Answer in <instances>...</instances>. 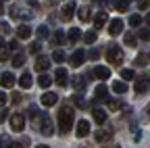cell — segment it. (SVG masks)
I'll return each mask as SVG.
<instances>
[{
	"label": "cell",
	"mask_w": 150,
	"mask_h": 148,
	"mask_svg": "<svg viewBox=\"0 0 150 148\" xmlns=\"http://www.w3.org/2000/svg\"><path fill=\"white\" fill-rule=\"evenodd\" d=\"M73 119H75V113H73L71 106H63L59 110V129H61V134H69L71 132Z\"/></svg>",
	"instance_id": "1"
},
{
	"label": "cell",
	"mask_w": 150,
	"mask_h": 148,
	"mask_svg": "<svg viewBox=\"0 0 150 148\" xmlns=\"http://www.w3.org/2000/svg\"><path fill=\"white\" fill-rule=\"evenodd\" d=\"M123 50L119 48V46H110L108 50H106V61L110 63V65H115V67H119L121 63H123Z\"/></svg>",
	"instance_id": "2"
},
{
	"label": "cell",
	"mask_w": 150,
	"mask_h": 148,
	"mask_svg": "<svg viewBox=\"0 0 150 148\" xmlns=\"http://www.w3.org/2000/svg\"><path fill=\"white\" fill-rule=\"evenodd\" d=\"M23 127H25V115H23V113H13V115H11V129L21 132Z\"/></svg>",
	"instance_id": "3"
},
{
	"label": "cell",
	"mask_w": 150,
	"mask_h": 148,
	"mask_svg": "<svg viewBox=\"0 0 150 148\" xmlns=\"http://www.w3.org/2000/svg\"><path fill=\"white\" fill-rule=\"evenodd\" d=\"M54 81L59 84V86H67V84H69V73H67L65 67H59V69H56V73H54Z\"/></svg>",
	"instance_id": "4"
},
{
	"label": "cell",
	"mask_w": 150,
	"mask_h": 148,
	"mask_svg": "<svg viewBox=\"0 0 150 148\" xmlns=\"http://www.w3.org/2000/svg\"><path fill=\"white\" fill-rule=\"evenodd\" d=\"M73 13H75V2H67L63 8H61V19L67 23V21H71L73 19Z\"/></svg>",
	"instance_id": "5"
},
{
	"label": "cell",
	"mask_w": 150,
	"mask_h": 148,
	"mask_svg": "<svg viewBox=\"0 0 150 148\" xmlns=\"http://www.w3.org/2000/svg\"><path fill=\"white\" fill-rule=\"evenodd\" d=\"M40 132H42L44 136H52V121H50L48 115H44V117L40 119Z\"/></svg>",
	"instance_id": "6"
},
{
	"label": "cell",
	"mask_w": 150,
	"mask_h": 148,
	"mask_svg": "<svg viewBox=\"0 0 150 148\" xmlns=\"http://www.w3.org/2000/svg\"><path fill=\"white\" fill-rule=\"evenodd\" d=\"M15 81L17 79H15V75H13L11 71H4L2 75H0V86H2V88H13Z\"/></svg>",
	"instance_id": "7"
},
{
	"label": "cell",
	"mask_w": 150,
	"mask_h": 148,
	"mask_svg": "<svg viewBox=\"0 0 150 148\" xmlns=\"http://www.w3.org/2000/svg\"><path fill=\"white\" fill-rule=\"evenodd\" d=\"M42 104L44 106H54L56 102H59V94H54V92H46V94H42Z\"/></svg>",
	"instance_id": "8"
},
{
	"label": "cell",
	"mask_w": 150,
	"mask_h": 148,
	"mask_svg": "<svg viewBox=\"0 0 150 148\" xmlns=\"http://www.w3.org/2000/svg\"><path fill=\"white\" fill-rule=\"evenodd\" d=\"M92 75L96 79H108L110 77V69L108 67H94L92 69Z\"/></svg>",
	"instance_id": "9"
},
{
	"label": "cell",
	"mask_w": 150,
	"mask_h": 148,
	"mask_svg": "<svg viewBox=\"0 0 150 148\" xmlns=\"http://www.w3.org/2000/svg\"><path fill=\"white\" fill-rule=\"evenodd\" d=\"M75 134H77V138H86V136L90 134V123H88L86 119H81V121L77 123V127H75Z\"/></svg>",
	"instance_id": "10"
},
{
	"label": "cell",
	"mask_w": 150,
	"mask_h": 148,
	"mask_svg": "<svg viewBox=\"0 0 150 148\" xmlns=\"http://www.w3.org/2000/svg\"><path fill=\"white\" fill-rule=\"evenodd\" d=\"M83 59H86V52H83V50H75V52L71 54L69 63H71L73 67H79V65H83Z\"/></svg>",
	"instance_id": "11"
},
{
	"label": "cell",
	"mask_w": 150,
	"mask_h": 148,
	"mask_svg": "<svg viewBox=\"0 0 150 148\" xmlns=\"http://www.w3.org/2000/svg\"><path fill=\"white\" fill-rule=\"evenodd\" d=\"M123 31V21L121 19H112L110 23H108V33L110 35H119Z\"/></svg>",
	"instance_id": "12"
},
{
	"label": "cell",
	"mask_w": 150,
	"mask_h": 148,
	"mask_svg": "<svg viewBox=\"0 0 150 148\" xmlns=\"http://www.w3.org/2000/svg\"><path fill=\"white\" fill-rule=\"evenodd\" d=\"M94 140H96L98 144H104V142L110 140V132L108 129H96V132H94Z\"/></svg>",
	"instance_id": "13"
},
{
	"label": "cell",
	"mask_w": 150,
	"mask_h": 148,
	"mask_svg": "<svg viewBox=\"0 0 150 148\" xmlns=\"http://www.w3.org/2000/svg\"><path fill=\"white\" fill-rule=\"evenodd\" d=\"M48 67H50V61H48L46 57H38V59H35V71L44 73V71H48Z\"/></svg>",
	"instance_id": "14"
},
{
	"label": "cell",
	"mask_w": 150,
	"mask_h": 148,
	"mask_svg": "<svg viewBox=\"0 0 150 148\" xmlns=\"http://www.w3.org/2000/svg\"><path fill=\"white\" fill-rule=\"evenodd\" d=\"M108 21V15L104 11H100L96 17H94V29H98V27H104V23Z\"/></svg>",
	"instance_id": "15"
},
{
	"label": "cell",
	"mask_w": 150,
	"mask_h": 148,
	"mask_svg": "<svg viewBox=\"0 0 150 148\" xmlns=\"http://www.w3.org/2000/svg\"><path fill=\"white\" fill-rule=\"evenodd\" d=\"M148 88H150V81H148L146 77L138 79V81H136V94H144V92H148Z\"/></svg>",
	"instance_id": "16"
},
{
	"label": "cell",
	"mask_w": 150,
	"mask_h": 148,
	"mask_svg": "<svg viewBox=\"0 0 150 148\" xmlns=\"http://www.w3.org/2000/svg\"><path fill=\"white\" fill-rule=\"evenodd\" d=\"M92 115H94V121H96L98 125H102V123L106 121V113H104L102 108H94V110H92Z\"/></svg>",
	"instance_id": "17"
},
{
	"label": "cell",
	"mask_w": 150,
	"mask_h": 148,
	"mask_svg": "<svg viewBox=\"0 0 150 148\" xmlns=\"http://www.w3.org/2000/svg\"><path fill=\"white\" fill-rule=\"evenodd\" d=\"M19 86H21L23 90L31 88V75H29V73H23V75L19 77Z\"/></svg>",
	"instance_id": "18"
},
{
	"label": "cell",
	"mask_w": 150,
	"mask_h": 148,
	"mask_svg": "<svg viewBox=\"0 0 150 148\" xmlns=\"http://www.w3.org/2000/svg\"><path fill=\"white\" fill-rule=\"evenodd\" d=\"M17 35H19L21 40H27L29 35H31V27H27V25H21V27L17 29Z\"/></svg>",
	"instance_id": "19"
},
{
	"label": "cell",
	"mask_w": 150,
	"mask_h": 148,
	"mask_svg": "<svg viewBox=\"0 0 150 148\" xmlns=\"http://www.w3.org/2000/svg\"><path fill=\"white\" fill-rule=\"evenodd\" d=\"M127 4H129V0H115V2H112V8L119 11V13H125L127 11Z\"/></svg>",
	"instance_id": "20"
},
{
	"label": "cell",
	"mask_w": 150,
	"mask_h": 148,
	"mask_svg": "<svg viewBox=\"0 0 150 148\" xmlns=\"http://www.w3.org/2000/svg\"><path fill=\"white\" fill-rule=\"evenodd\" d=\"M77 15H79V19H81V21H90V17H92L90 6H81V8H77Z\"/></svg>",
	"instance_id": "21"
},
{
	"label": "cell",
	"mask_w": 150,
	"mask_h": 148,
	"mask_svg": "<svg viewBox=\"0 0 150 148\" xmlns=\"http://www.w3.org/2000/svg\"><path fill=\"white\" fill-rule=\"evenodd\" d=\"M81 38V31L77 29V27H73V29H69V42L71 44H75V42H77Z\"/></svg>",
	"instance_id": "22"
},
{
	"label": "cell",
	"mask_w": 150,
	"mask_h": 148,
	"mask_svg": "<svg viewBox=\"0 0 150 148\" xmlns=\"http://www.w3.org/2000/svg\"><path fill=\"white\" fill-rule=\"evenodd\" d=\"M38 84H40V88H48V86L52 84V79H50V77L46 75V71H44V73H42V75H40V77H38Z\"/></svg>",
	"instance_id": "23"
},
{
	"label": "cell",
	"mask_w": 150,
	"mask_h": 148,
	"mask_svg": "<svg viewBox=\"0 0 150 148\" xmlns=\"http://www.w3.org/2000/svg\"><path fill=\"white\" fill-rule=\"evenodd\" d=\"M112 90L119 92V94H123V92H127V84H123V81H112Z\"/></svg>",
	"instance_id": "24"
},
{
	"label": "cell",
	"mask_w": 150,
	"mask_h": 148,
	"mask_svg": "<svg viewBox=\"0 0 150 148\" xmlns=\"http://www.w3.org/2000/svg\"><path fill=\"white\" fill-rule=\"evenodd\" d=\"M52 61L61 65V63L65 61V52H63V50H54V52H52Z\"/></svg>",
	"instance_id": "25"
},
{
	"label": "cell",
	"mask_w": 150,
	"mask_h": 148,
	"mask_svg": "<svg viewBox=\"0 0 150 148\" xmlns=\"http://www.w3.org/2000/svg\"><path fill=\"white\" fill-rule=\"evenodd\" d=\"M23 63H25V57H23L21 52L13 57V67H23Z\"/></svg>",
	"instance_id": "26"
},
{
	"label": "cell",
	"mask_w": 150,
	"mask_h": 148,
	"mask_svg": "<svg viewBox=\"0 0 150 148\" xmlns=\"http://www.w3.org/2000/svg\"><path fill=\"white\" fill-rule=\"evenodd\" d=\"M73 88L81 92V90L86 88V79H83V77H75V79H73Z\"/></svg>",
	"instance_id": "27"
},
{
	"label": "cell",
	"mask_w": 150,
	"mask_h": 148,
	"mask_svg": "<svg viewBox=\"0 0 150 148\" xmlns=\"http://www.w3.org/2000/svg\"><path fill=\"white\" fill-rule=\"evenodd\" d=\"M106 94H108L106 86H104V84H100V86L96 88V98H106Z\"/></svg>",
	"instance_id": "28"
},
{
	"label": "cell",
	"mask_w": 150,
	"mask_h": 148,
	"mask_svg": "<svg viewBox=\"0 0 150 148\" xmlns=\"http://www.w3.org/2000/svg\"><path fill=\"white\" fill-rule=\"evenodd\" d=\"M96 38H98L96 29H90V31L86 33V42H88V44H94V42H96Z\"/></svg>",
	"instance_id": "29"
},
{
	"label": "cell",
	"mask_w": 150,
	"mask_h": 148,
	"mask_svg": "<svg viewBox=\"0 0 150 148\" xmlns=\"http://www.w3.org/2000/svg\"><path fill=\"white\" fill-rule=\"evenodd\" d=\"M129 25H131V27L142 25V17H140V15H131V17H129Z\"/></svg>",
	"instance_id": "30"
},
{
	"label": "cell",
	"mask_w": 150,
	"mask_h": 148,
	"mask_svg": "<svg viewBox=\"0 0 150 148\" xmlns=\"http://www.w3.org/2000/svg\"><path fill=\"white\" fill-rule=\"evenodd\" d=\"M121 77H123L125 81L134 79V69H123V71H121Z\"/></svg>",
	"instance_id": "31"
},
{
	"label": "cell",
	"mask_w": 150,
	"mask_h": 148,
	"mask_svg": "<svg viewBox=\"0 0 150 148\" xmlns=\"http://www.w3.org/2000/svg\"><path fill=\"white\" fill-rule=\"evenodd\" d=\"M106 106H108L110 110H119V108H121V102H119V100H106Z\"/></svg>",
	"instance_id": "32"
},
{
	"label": "cell",
	"mask_w": 150,
	"mask_h": 148,
	"mask_svg": "<svg viewBox=\"0 0 150 148\" xmlns=\"http://www.w3.org/2000/svg\"><path fill=\"white\" fill-rule=\"evenodd\" d=\"M63 40H65V35H63L61 31H56V33L52 35V42H54V44H63Z\"/></svg>",
	"instance_id": "33"
},
{
	"label": "cell",
	"mask_w": 150,
	"mask_h": 148,
	"mask_svg": "<svg viewBox=\"0 0 150 148\" xmlns=\"http://www.w3.org/2000/svg\"><path fill=\"white\" fill-rule=\"evenodd\" d=\"M125 44H127L129 48H134V46H136V38H134L131 33H127V35H125Z\"/></svg>",
	"instance_id": "34"
},
{
	"label": "cell",
	"mask_w": 150,
	"mask_h": 148,
	"mask_svg": "<svg viewBox=\"0 0 150 148\" xmlns=\"http://www.w3.org/2000/svg\"><path fill=\"white\" fill-rule=\"evenodd\" d=\"M138 35H140V40H144V42H146V40H150V31H148L146 27H144V29H140V33H138Z\"/></svg>",
	"instance_id": "35"
},
{
	"label": "cell",
	"mask_w": 150,
	"mask_h": 148,
	"mask_svg": "<svg viewBox=\"0 0 150 148\" xmlns=\"http://www.w3.org/2000/svg\"><path fill=\"white\" fill-rule=\"evenodd\" d=\"M0 61H8V48H0Z\"/></svg>",
	"instance_id": "36"
},
{
	"label": "cell",
	"mask_w": 150,
	"mask_h": 148,
	"mask_svg": "<svg viewBox=\"0 0 150 148\" xmlns=\"http://www.w3.org/2000/svg\"><path fill=\"white\" fill-rule=\"evenodd\" d=\"M38 35H40V38H46V35H48V27H46V25L38 27Z\"/></svg>",
	"instance_id": "37"
},
{
	"label": "cell",
	"mask_w": 150,
	"mask_h": 148,
	"mask_svg": "<svg viewBox=\"0 0 150 148\" xmlns=\"http://www.w3.org/2000/svg\"><path fill=\"white\" fill-rule=\"evenodd\" d=\"M136 65H146V54H138V57H136Z\"/></svg>",
	"instance_id": "38"
},
{
	"label": "cell",
	"mask_w": 150,
	"mask_h": 148,
	"mask_svg": "<svg viewBox=\"0 0 150 148\" xmlns=\"http://www.w3.org/2000/svg\"><path fill=\"white\" fill-rule=\"evenodd\" d=\"M138 6H140L142 11H144V8H148V6H150V0H138Z\"/></svg>",
	"instance_id": "39"
},
{
	"label": "cell",
	"mask_w": 150,
	"mask_h": 148,
	"mask_svg": "<svg viewBox=\"0 0 150 148\" xmlns=\"http://www.w3.org/2000/svg\"><path fill=\"white\" fill-rule=\"evenodd\" d=\"M40 48H42L40 44H31V48H29V52H31V54H38V52H40Z\"/></svg>",
	"instance_id": "40"
},
{
	"label": "cell",
	"mask_w": 150,
	"mask_h": 148,
	"mask_svg": "<svg viewBox=\"0 0 150 148\" xmlns=\"http://www.w3.org/2000/svg\"><path fill=\"white\" fill-rule=\"evenodd\" d=\"M98 54H100V52H98L96 48H92V50H90V59H92V61H96V59H98Z\"/></svg>",
	"instance_id": "41"
},
{
	"label": "cell",
	"mask_w": 150,
	"mask_h": 148,
	"mask_svg": "<svg viewBox=\"0 0 150 148\" xmlns=\"http://www.w3.org/2000/svg\"><path fill=\"white\" fill-rule=\"evenodd\" d=\"M8 29H11V27H8V23H4V21L0 23V33H6Z\"/></svg>",
	"instance_id": "42"
},
{
	"label": "cell",
	"mask_w": 150,
	"mask_h": 148,
	"mask_svg": "<svg viewBox=\"0 0 150 148\" xmlns=\"http://www.w3.org/2000/svg\"><path fill=\"white\" fill-rule=\"evenodd\" d=\"M29 117H38V106H29Z\"/></svg>",
	"instance_id": "43"
},
{
	"label": "cell",
	"mask_w": 150,
	"mask_h": 148,
	"mask_svg": "<svg viewBox=\"0 0 150 148\" xmlns=\"http://www.w3.org/2000/svg\"><path fill=\"white\" fill-rule=\"evenodd\" d=\"M6 102V94H4V92H0V106H2Z\"/></svg>",
	"instance_id": "44"
},
{
	"label": "cell",
	"mask_w": 150,
	"mask_h": 148,
	"mask_svg": "<svg viewBox=\"0 0 150 148\" xmlns=\"http://www.w3.org/2000/svg\"><path fill=\"white\" fill-rule=\"evenodd\" d=\"M6 119V110H0V121H4Z\"/></svg>",
	"instance_id": "45"
},
{
	"label": "cell",
	"mask_w": 150,
	"mask_h": 148,
	"mask_svg": "<svg viewBox=\"0 0 150 148\" xmlns=\"http://www.w3.org/2000/svg\"><path fill=\"white\" fill-rule=\"evenodd\" d=\"M144 21H146V23H148V25H150V13H148V15H146V19H144Z\"/></svg>",
	"instance_id": "46"
},
{
	"label": "cell",
	"mask_w": 150,
	"mask_h": 148,
	"mask_svg": "<svg viewBox=\"0 0 150 148\" xmlns=\"http://www.w3.org/2000/svg\"><path fill=\"white\" fill-rule=\"evenodd\" d=\"M4 13V6H2V0H0V15H2Z\"/></svg>",
	"instance_id": "47"
},
{
	"label": "cell",
	"mask_w": 150,
	"mask_h": 148,
	"mask_svg": "<svg viewBox=\"0 0 150 148\" xmlns=\"http://www.w3.org/2000/svg\"><path fill=\"white\" fill-rule=\"evenodd\" d=\"M2 46H4V40H2V38H0V48H2Z\"/></svg>",
	"instance_id": "48"
}]
</instances>
